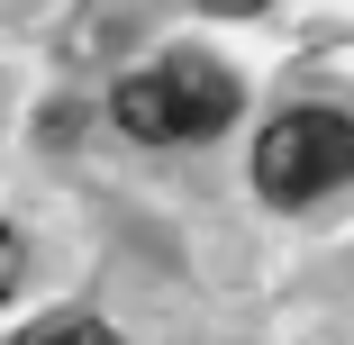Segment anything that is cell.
I'll return each mask as SVG.
<instances>
[{"label":"cell","instance_id":"1","mask_svg":"<svg viewBox=\"0 0 354 345\" xmlns=\"http://www.w3.org/2000/svg\"><path fill=\"white\" fill-rule=\"evenodd\" d=\"M109 118L136 146H182V136H218L236 118V73L209 55H164L155 73H127L109 91Z\"/></svg>","mask_w":354,"mask_h":345},{"label":"cell","instance_id":"2","mask_svg":"<svg viewBox=\"0 0 354 345\" xmlns=\"http://www.w3.org/2000/svg\"><path fill=\"white\" fill-rule=\"evenodd\" d=\"M345 182H354V118L345 109H281L254 136V191L272 209H309Z\"/></svg>","mask_w":354,"mask_h":345},{"label":"cell","instance_id":"3","mask_svg":"<svg viewBox=\"0 0 354 345\" xmlns=\"http://www.w3.org/2000/svg\"><path fill=\"white\" fill-rule=\"evenodd\" d=\"M19 345H118L100 318H46V327H28Z\"/></svg>","mask_w":354,"mask_h":345},{"label":"cell","instance_id":"4","mask_svg":"<svg viewBox=\"0 0 354 345\" xmlns=\"http://www.w3.org/2000/svg\"><path fill=\"white\" fill-rule=\"evenodd\" d=\"M10 291H19V236L0 227V300H10Z\"/></svg>","mask_w":354,"mask_h":345},{"label":"cell","instance_id":"5","mask_svg":"<svg viewBox=\"0 0 354 345\" xmlns=\"http://www.w3.org/2000/svg\"><path fill=\"white\" fill-rule=\"evenodd\" d=\"M209 10H263V0H209Z\"/></svg>","mask_w":354,"mask_h":345}]
</instances>
